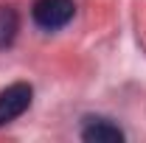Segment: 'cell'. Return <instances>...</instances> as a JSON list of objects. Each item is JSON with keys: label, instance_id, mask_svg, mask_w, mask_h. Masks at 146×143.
I'll return each mask as SVG.
<instances>
[{"label": "cell", "instance_id": "obj_2", "mask_svg": "<svg viewBox=\"0 0 146 143\" xmlns=\"http://www.w3.org/2000/svg\"><path fill=\"white\" fill-rule=\"evenodd\" d=\"M34 101V87L28 81H14L6 90H0V129L11 121H17Z\"/></svg>", "mask_w": 146, "mask_h": 143}, {"label": "cell", "instance_id": "obj_1", "mask_svg": "<svg viewBox=\"0 0 146 143\" xmlns=\"http://www.w3.org/2000/svg\"><path fill=\"white\" fill-rule=\"evenodd\" d=\"M76 14V3L73 0H36L31 6V17L39 28L45 31H59L65 28Z\"/></svg>", "mask_w": 146, "mask_h": 143}, {"label": "cell", "instance_id": "obj_3", "mask_svg": "<svg viewBox=\"0 0 146 143\" xmlns=\"http://www.w3.org/2000/svg\"><path fill=\"white\" fill-rule=\"evenodd\" d=\"M124 138V129L101 115H87L82 124V140L87 143H121Z\"/></svg>", "mask_w": 146, "mask_h": 143}, {"label": "cell", "instance_id": "obj_4", "mask_svg": "<svg viewBox=\"0 0 146 143\" xmlns=\"http://www.w3.org/2000/svg\"><path fill=\"white\" fill-rule=\"evenodd\" d=\"M20 31V14L14 6H0V51L11 48Z\"/></svg>", "mask_w": 146, "mask_h": 143}]
</instances>
